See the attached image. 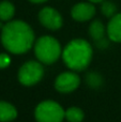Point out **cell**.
Wrapping results in <instances>:
<instances>
[{
	"label": "cell",
	"instance_id": "obj_1",
	"mask_svg": "<svg viewBox=\"0 0 121 122\" xmlns=\"http://www.w3.org/2000/svg\"><path fill=\"white\" fill-rule=\"evenodd\" d=\"M1 42L12 54H24L32 47L34 33L31 27L23 20L9 21L2 27Z\"/></svg>",
	"mask_w": 121,
	"mask_h": 122
},
{
	"label": "cell",
	"instance_id": "obj_6",
	"mask_svg": "<svg viewBox=\"0 0 121 122\" xmlns=\"http://www.w3.org/2000/svg\"><path fill=\"white\" fill-rule=\"evenodd\" d=\"M81 84V78L77 74L72 72H64L60 74L55 81V88L62 93H69L74 91Z\"/></svg>",
	"mask_w": 121,
	"mask_h": 122
},
{
	"label": "cell",
	"instance_id": "obj_16",
	"mask_svg": "<svg viewBox=\"0 0 121 122\" xmlns=\"http://www.w3.org/2000/svg\"><path fill=\"white\" fill-rule=\"evenodd\" d=\"M30 1L33 2V3H42V2H45L47 0H30Z\"/></svg>",
	"mask_w": 121,
	"mask_h": 122
},
{
	"label": "cell",
	"instance_id": "obj_11",
	"mask_svg": "<svg viewBox=\"0 0 121 122\" xmlns=\"http://www.w3.org/2000/svg\"><path fill=\"white\" fill-rule=\"evenodd\" d=\"M89 33H90V36H91L96 42L104 39V34H105L104 25H103L99 19L92 21L89 27Z\"/></svg>",
	"mask_w": 121,
	"mask_h": 122
},
{
	"label": "cell",
	"instance_id": "obj_3",
	"mask_svg": "<svg viewBox=\"0 0 121 122\" xmlns=\"http://www.w3.org/2000/svg\"><path fill=\"white\" fill-rule=\"evenodd\" d=\"M34 53L39 60L44 64H51L58 60L61 54L60 44L55 38L49 36H41L34 45Z\"/></svg>",
	"mask_w": 121,
	"mask_h": 122
},
{
	"label": "cell",
	"instance_id": "obj_2",
	"mask_svg": "<svg viewBox=\"0 0 121 122\" xmlns=\"http://www.w3.org/2000/svg\"><path fill=\"white\" fill-rule=\"evenodd\" d=\"M62 58L68 67L74 71H83L92 59V47L83 39L71 41L62 53Z\"/></svg>",
	"mask_w": 121,
	"mask_h": 122
},
{
	"label": "cell",
	"instance_id": "obj_7",
	"mask_svg": "<svg viewBox=\"0 0 121 122\" xmlns=\"http://www.w3.org/2000/svg\"><path fill=\"white\" fill-rule=\"evenodd\" d=\"M39 19L44 27L57 30L62 26V17L58 11L53 8H44L39 13Z\"/></svg>",
	"mask_w": 121,
	"mask_h": 122
},
{
	"label": "cell",
	"instance_id": "obj_8",
	"mask_svg": "<svg viewBox=\"0 0 121 122\" xmlns=\"http://www.w3.org/2000/svg\"><path fill=\"white\" fill-rule=\"evenodd\" d=\"M72 17L77 21H86L91 19L96 14V9L91 3L81 2L73 6L71 11Z\"/></svg>",
	"mask_w": 121,
	"mask_h": 122
},
{
	"label": "cell",
	"instance_id": "obj_14",
	"mask_svg": "<svg viewBox=\"0 0 121 122\" xmlns=\"http://www.w3.org/2000/svg\"><path fill=\"white\" fill-rule=\"evenodd\" d=\"M101 11L106 17H113L116 15V11H117V6L111 1H105L102 3L101 6Z\"/></svg>",
	"mask_w": 121,
	"mask_h": 122
},
{
	"label": "cell",
	"instance_id": "obj_10",
	"mask_svg": "<svg viewBox=\"0 0 121 122\" xmlns=\"http://www.w3.org/2000/svg\"><path fill=\"white\" fill-rule=\"evenodd\" d=\"M17 117V110L12 104L0 101V122H10Z\"/></svg>",
	"mask_w": 121,
	"mask_h": 122
},
{
	"label": "cell",
	"instance_id": "obj_13",
	"mask_svg": "<svg viewBox=\"0 0 121 122\" xmlns=\"http://www.w3.org/2000/svg\"><path fill=\"white\" fill-rule=\"evenodd\" d=\"M64 118L69 122H81L84 119V112L78 107H70L64 112Z\"/></svg>",
	"mask_w": 121,
	"mask_h": 122
},
{
	"label": "cell",
	"instance_id": "obj_9",
	"mask_svg": "<svg viewBox=\"0 0 121 122\" xmlns=\"http://www.w3.org/2000/svg\"><path fill=\"white\" fill-rule=\"evenodd\" d=\"M107 33L111 41L117 43L121 42V13L111 17L107 26Z\"/></svg>",
	"mask_w": 121,
	"mask_h": 122
},
{
	"label": "cell",
	"instance_id": "obj_17",
	"mask_svg": "<svg viewBox=\"0 0 121 122\" xmlns=\"http://www.w3.org/2000/svg\"><path fill=\"white\" fill-rule=\"evenodd\" d=\"M89 1H91V2H101V1H103V0H89Z\"/></svg>",
	"mask_w": 121,
	"mask_h": 122
},
{
	"label": "cell",
	"instance_id": "obj_12",
	"mask_svg": "<svg viewBox=\"0 0 121 122\" xmlns=\"http://www.w3.org/2000/svg\"><path fill=\"white\" fill-rule=\"evenodd\" d=\"M15 13V8L11 2H0V20H10Z\"/></svg>",
	"mask_w": 121,
	"mask_h": 122
},
{
	"label": "cell",
	"instance_id": "obj_4",
	"mask_svg": "<svg viewBox=\"0 0 121 122\" xmlns=\"http://www.w3.org/2000/svg\"><path fill=\"white\" fill-rule=\"evenodd\" d=\"M64 110L54 101H44L35 108L34 117L38 122H61L64 118Z\"/></svg>",
	"mask_w": 121,
	"mask_h": 122
},
{
	"label": "cell",
	"instance_id": "obj_5",
	"mask_svg": "<svg viewBox=\"0 0 121 122\" xmlns=\"http://www.w3.org/2000/svg\"><path fill=\"white\" fill-rule=\"evenodd\" d=\"M44 70L41 63L36 61H28L24 63L18 72V80L24 86H32L42 79Z\"/></svg>",
	"mask_w": 121,
	"mask_h": 122
},
{
	"label": "cell",
	"instance_id": "obj_15",
	"mask_svg": "<svg viewBox=\"0 0 121 122\" xmlns=\"http://www.w3.org/2000/svg\"><path fill=\"white\" fill-rule=\"evenodd\" d=\"M10 62H11V59L8 55L0 54V69H4V67L9 66Z\"/></svg>",
	"mask_w": 121,
	"mask_h": 122
}]
</instances>
